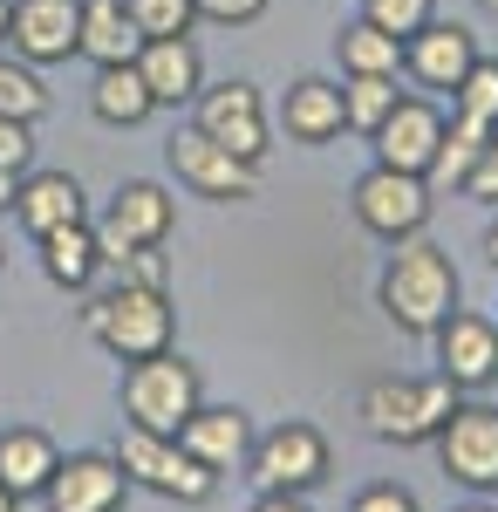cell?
<instances>
[{
	"label": "cell",
	"instance_id": "obj_1",
	"mask_svg": "<svg viewBox=\"0 0 498 512\" xmlns=\"http://www.w3.org/2000/svg\"><path fill=\"white\" fill-rule=\"evenodd\" d=\"M376 308H383L403 335H437V321L458 308V267L444 246L430 239H396V253L376 274Z\"/></svg>",
	"mask_w": 498,
	"mask_h": 512
},
{
	"label": "cell",
	"instance_id": "obj_2",
	"mask_svg": "<svg viewBox=\"0 0 498 512\" xmlns=\"http://www.w3.org/2000/svg\"><path fill=\"white\" fill-rule=\"evenodd\" d=\"M82 328H89L96 349H110L116 362H144V355L171 349L178 315H171V294H164V287L116 280V287H89V294H82Z\"/></svg>",
	"mask_w": 498,
	"mask_h": 512
},
{
	"label": "cell",
	"instance_id": "obj_3",
	"mask_svg": "<svg viewBox=\"0 0 498 512\" xmlns=\"http://www.w3.org/2000/svg\"><path fill=\"white\" fill-rule=\"evenodd\" d=\"M464 390L451 376H376L362 390V431L376 444H437Z\"/></svg>",
	"mask_w": 498,
	"mask_h": 512
},
{
	"label": "cell",
	"instance_id": "obj_4",
	"mask_svg": "<svg viewBox=\"0 0 498 512\" xmlns=\"http://www.w3.org/2000/svg\"><path fill=\"white\" fill-rule=\"evenodd\" d=\"M205 403V376L198 362H185L178 349L144 355L123 369V424L130 431H151V437H178V424Z\"/></svg>",
	"mask_w": 498,
	"mask_h": 512
},
{
	"label": "cell",
	"instance_id": "obj_5",
	"mask_svg": "<svg viewBox=\"0 0 498 512\" xmlns=\"http://www.w3.org/2000/svg\"><path fill=\"white\" fill-rule=\"evenodd\" d=\"M178 226V198L164 192L157 178H123L103 205V219H96V246H103V267H123L130 253H144V246H164Z\"/></svg>",
	"mask_w": 498,
	"mask_h": 512
},
{
	"label": "cell",
	"instance_id": "obj_6",
	"mask_svg": "<svg viewBox=\"0 0 498 512\" xmlns=\"http://www.w3.org/2000/svg\"><path fill=\"white\" fill-rule=\"evenodd\" d=\"M116 465L130 472V485H144V492L171 499V506H205L219 492V478L205 472L178 437H151V431H130V424L116 437Z\"/></svg>",
	"mask_w": 498,
	"mask_h": 512
},
{
	"label": "cell",
	"instance_id": "obj_7",
	"mask_svg": "<svg viewBox=\"0 0 498 512\" xmlns=\"http://www.w3.org/2000/svg\"><path fill=\"white\" fill-rule=\"evenodd\" d=\"M246 472L260 492H314V485H328L335 472V451H328V437L301 424V417H287V424H273L267 437H253V451H246Z\"/></svg>",
	"mask_w": 498,
	"mask_h": 512
},
{
	"label": "cell",
	"instance_id": "obj_8",
	"mask_svg": "<svg viewBox=\"0 0 498 512\" xmlns=\"http://www.w3.org/2000/svg\"><path fill=\"white\" fill-rule=\"evenodd\" d=\"M192 123L212 137V144H226L232 158L246 164H267L273 151V123H267V96L253 89V82H205L192 96Z\"/></svg>",
	"mask_w": 498,
	"mask_h": 512
},
{
	"label": "cell",
	"instance_id": "obj_9",
	"mask_svg": "<svg viewBox=\"0 0 498 512\" xmlns=\"http://www.w3.org/2000/svg\"><path fill=\"white\" fill-rule=\"evenodd\" d=\"M348 205H355V226L369 239H383V246L417 239L423 226H430V185L410 178V171H389V164H369V171L355 178Z\"/></svg>",
	"mask_w": 498,
	"mask_h": 512
},
{
	"label": "cell",
	"instance_id": "obj_10",
	"mask_svg": "<svg viewBox=\"0 0 498 512\" xmlns=\"http://www.w3.org/2000/svg\"><path fill=\"white\" fill-rule=\"evenodd\" d=\"M164 164L178 171V185L192 198H219V205H239V198L260 192V164L232 158L226 144H212L198 123H185L171 144H164Z\"/></svg>",
	"mask_w": 498,
	"mask_h": 512
},
{
	"label": "cell",
	"instance_id": "obj_11",
	"mask_svg": "<svg viewBox=\"0 0 498 512\" xmlns=\"http://www.w3.org/2000/svg\"><path fill=\"white\" fill-rule=\"evenodd\" d=\"M437 458L464 492H498V403H458L437 431Z\"/></svg>",
	"mask_w": 498,
	"mask_h": 512
},
{
	"label": "cell",
	"instance_id": "obj_12",
	"mask_svg": "<svg viewBox=\"0 0 498 512\" xmlns=\"http://www.w3.org/2000/svg\"><path fill=\"white\" fill-rule=\"evenodd\" d=\"M76 35H82V0H14V14H7V55H21L28 69L69 62Z\"/></svg>",
	"mask_w": 498,
	"mask_h": 512
},
{
	"label": "cell",
	"instance_id": "obj_13",
	"mask_svg": "<svg viewBox=\"0 0 498 512\" xmlns=\"http://www.w3.org/2000/svg\"><path fill=\"white\" fill-rule=\"evenodd\" d=\"M123 499H130V472L116 465V451L62 458L55 478H48V492H41L48 512H123Z\"/></svg>",
	"mask_w": 498,
	"mask_h": 512
},
{
	"label": "cell",
	"instance_id": "obj_14",
	"mask_svg": "<svg viewBox=\"0 0 498 512\" xmlns=\"http://www.w3.org/2000/svg\"><path fill=\"white\" fill-rule=\"evenodd\" d=\"M471 62H478V35L464 21H430V28H417L403 41V76L417 89H430V96H451L471 76Z\"/></svg>",
	"mask_w": 498,
	"mask_h": 512
},
{
	"label": "cell",
	"instance_id": "obj_15",
	"mask_svg": "<svg viewBox=\"0 0 498 512\" xmlns=\"http://www.w3.org/2000/svg\"><path fill=\"white\" fill-rule=\"evenodd\" d=\"M444 130H451V123H444V110H437L430 96H403L369 144H376V164L423 178V171H430V158H437V144H444Z\"/></svg>",
	"mask_w": 498,
	"mask_h": 512
},
{
	"label": "cell",
	"instance_id": "obj_16",
	"mask_svg": "<svg viewBox=\"0 0 498 512\" xmlns=\"http://www.w3.org/2000/svg\"><path fill=\"white\" fill-rule=\"evenodd\" d=\"M430 342H437V376H451L458 390H485V383H498V321L451 308V315L437 321Z\"/></svg>",
	"mask_w": 498,
	"mask_h": 512
},
{
	"label": "cell",
	"instance_id": "obj_17",
	"mask_svg": "<svg viewBox=\"0 0 498 512\" xmlns=\"http://www.w3.org/2000/svg\"><path fill=\"white\" fill-rule=\"evenodd\" d=\"M178 444H185L212 478H226V472H239L246 451H253V417H246L239 403H198L192 417L178 424Z\"/></svg>",
	"mask_w": 498,
	"mask_h": 512
},
{
	"label": "cell",
	"instance_id": "obj_18",
	"mask_svg": "<svg viewBox=\"0 0 498 512\" xmlns=\"http://www.w3.org/2000/svg\"><path fill=\"white\" fill-rule=\"evenodd\" d=\"M14 226L28 239L55 233V226H76V219H89V198H82L76 171H28L21 185H14Z\"/></svg>",
	"mask_w": 498,
	"mask_h": 512
},
{
	"label": "cell",
	"instance_id": "obj_19",
	"mask_svg": "<svg viewBox=\"0 0 498 512\" xmlns=\"http://www.w3.org/2000/svg\"><path fill=\"white\" fill-rule=\"evenodd\" d=\"M137 76H144L157 110H178V103H192L198 89H205V55H198L192 35L144 41V48H137Z\"/></svg>",
	"mask_w": 498,
	"mask_h": 512
},
{
	"label": "cell",
	"instance_id": "obj_20",
	"mask_svg": "<svg viewBox=\"0 0 498 512\" xmlns=\"http://www.w3.org/2000/svg\"><path fill=\"white\" fill-rule=\"evenodd\" d=\"M280 130H287L294 144H307V151L335 144V137H342V82H328V76L287 82V96H280Z\"/></svg>",
	"mask_w": 498,
	"mask_h": 512
},
{
	"label": "cell",
	"instance_id": "obj_21",
	"mask_svg": "<svg viewBox=\"0 0 498 512\" xmlns=\"http://www.w3.org/2000/svg\"><path fill=\"white\" fill-rule=\"evenodd\" d=\"M55 465H62V444L41 431V424H7L0 431V485L14 499H41Z\"/></svg>",
	"mask_w": 498,
	"mask_h": 512
},
{
	"label": "cell",
	"instance_id": "obj_22",
	"mask_svg": "<svg viewBox=\"0 0 498 512\" xmlns=\"http://www.w3.org/2000/svg\"><path fill=\"white\" fill-rule=\"evenodd\" d=\"M41 274L55 280L62 294H89L96 280H103V246H96V226L76 219V226H55V233H41Z\"/></svg>",
	"mask_w": 498,
	"mask_h": 512
},
{
	"label": "cell",
	"instance_id": "obj_23",
	"mask_svg": "<svg viewBox=\"0 0 498 512\" xmlns=\"http://www.w3.org/2000/svg\"><path fill=\"white\" fill-rule=\"evenodd\" d=\"M137 21H130V0H82V35H76V55L96 62V69H123L137 62Z\"/></svg>",
	"mask_w": 498,
	"mask_h": 512
},
{
	"label": "cell",
	"instance_id": "obj_24",
	"mask_svg": "<svg viewBox=\"0 0 498 512\" xmlns=\"http://www.w3.org/2000/svg\"><path fill=\"white\" fill-rule=\"evenodd\" d=\"M89 110H96V123H110V130H137V123L157 117L151 89H144V76H137V62L96 69V82H89Z\"/></svg>",
	"mask_w": 498,
	"mask_h": 512
},
{
	"label": "cell",
	"instance_id": "obj_25",
	"mask_svg": "<svg viewBox=\"0 0 498 512\" xmlns=\"http://www.w3.org/2000/svg\"><path fill=\"white\" fill-rule=\"evenodd\" d=\"M335 62L342 76H403V41L383 35L376 21H348L335 35Z\"/></svg>",
	"mask_w": 498,
	"mask_h": 512
},
{
	"label": "cell",
	"instance_id": "obj_26",
	"mask_svg": "<svg viewBox=\"0 0 498 512\" xmlns=\"http://www.w3.org/2000/svg\"><path fill=\"white\" fill-rule=\"evenodd\" d=\"M485 137H492V130H478V123L451 117L444 144H437V158H430V171H423V185H430V192H464V185H471V171H478Z\"/></svg>",
	"mask_w": 498,
	"mask_h": 512
},
{
	"label": "cell",
	"instance_id": "obj_27",
	"mask_svg": "<svg viewBox=\"0 0 498 512\" xmlns=\"http://www.w3.org/2000/svg\"><path fill=\"white\" fill-rule=\"evenodd\" d=\"M396 103H403L396 76H342V130H355V137H376Z\"/></svg>",
	"mask_w": 498,
	"mask_h": 512
},
{
	"label": "cell",
	"instance_id": "obj_28",
	"mask_svg": "<svg viewBox=\"0 0 498 512\" xmlns=\"http://www.w3.org/2000/svg\"><path fill=\"white\" fill-rule=\"evenodd\" d=\"M0 117H21V123L48 117V82L21 55H0Z\"/></svg>",
	"mask_w": 498,
	"mask_h": 512
},
{
	"label": "cell",
	"instance_id": "obj_29",
	"mask_svg": "<svg viewBox=\"0 0 498 512\" xmlns=\"http://www.w3.org/2000/svg\"><path fill=\"white\" fill-rule=\"evenodd\" d=\"M451 117L478 123V130H498V62H471V76L451 89Z\"/></svg>",
	"mask_w": 498,
	"mask_h": 512
},
{
	"label": "cell",
	"instance_id": "obj_30",
	"mask_svg": "<svg viewBox=\"0 0 498 512\" xmlns=\"http://www.w3.org/2000/svg\"><path fill=\"white\" fill-rule=\"evenodd\" d=\"M130 21H137L144 41H164V35H192L198 7L192 0H130Z\"/></svg>",
	"mask_w": 498,
	"mask_h": 512
},
{
	"label": "cell",
	"instance_id": "obj_31",
	"mask_svg": "<svg viewBox=\"0 0 498 512\" xmlns=\"http://www.w3.org/2000/svg\"><path fill=\"white\" fill-rule=\"evenodd\" d=\"M362 21H376L383 35L410 41L417 28H430V21H437V0H362Z\"/></svg>",
	"mask_w": 498,
	"mask_h": 512
},
{
	"label": "cell",
	"instance_id": "obj_32",
	"mask_svg": "<svg viewBox=\"0 0 498 512\" xmlns=\"http://www.w3.org/2000/svg\"><path fill=\"white\" fill-rule=\"evenodd\" d=\"M0 171H7V178H28V171H35V123L0 117Z\"/></svg>",
	"mask_w": 498,
	"mask_h": 512
},
{
	"label": "cell",
	"instance_id": "obj_33",
	"mask_svg": "<svg viewBox=\"0 0 498 512\" xmlns=\"http://www.w3.org/2000/svg\"><path fill=\"white\" fill-rule=\"evenodd\" d=\"M348 512H423L417 492L410 485H396V478H383V485H369V492H355V506Z\"/></svg>",
	"mask_w": 498,
	"mask_h": 512
},
{
	"label": "cell",
	"instance_id": "obj_34",
	"mask_svg": "<svg viewBox=\"0 0 498 512\" xmlns=\"http://www.w3.org/2000/svg\"><path fill=\"white\" fill-rule=\"evenodd\" d=\"M198 21H219V28H246V21H260L267 14V0H192Z\"/></svg>",
	"mask_w": 498,
	"mask_h": 512
},
{
	"label": "cell",
	"instance_id": "obj_35",
	"mask_svg": "<svg viewBox=\"0 0 498 512\" xmlns=\"http://www.w3.org/2000/svg\"><path fill=\"white\" fill-rule=\"evenodd\" d=\"M116 280H137V287H164V294H171V267H164V253H157V246L130 253V260L116 267Z\"/></svg>",
	"mask_w": 498,
	"mask_h": 512
},
{
	"label": "cell",
	"instance_id": "obj_36",
	"mask_svg": "<svg viewBox=\"0 0 498 512\" xmlns=\"http://www.w3.org/2000/svg\"><path fill=\"white\" fill-rule=\"evenodd\" d=\"M464 198H478V205H498V130L485 137V151H478V171H471Z\"/></svg>",
	"mask_w": 498,
	"mask_h": 512
},
{
	"label": "cell",
	"instance_id": "obj_37",
	"mask_svg": "<svg viewBox=\"0 0 498 512\" xmlns=\"http://www.w3.org/2000/svg\"><path fill=\"white\" fill-rule=\"evenodd\" d=\"M246 512H314V506H307L301 492H260V499H253Z\"/></svg>",
	"mask_w": 498,
	"mask_h": 512
},
{
	"label": "cell",
	"instance_id": "obj_38",
	"mask_svg": "<svg viewBox=\"0 0 498 512\" xmlns=\"http://www.w3.org/2000/svg\"><path fill=\"white\" fill-rule=\"evenodd\" d=\"M14 185H21V178H7V171H0V212L14 205Z\"/></svg>",
	"mask_w": 498,
	"mask_h": 512
},
{
	"label": "cell",
	"instance_id": "obj_39",
	"mask_svg": "<svg viewBox=\"0 0 498 512\" xmlns=\"http://www.w3.org/2000/svg\"><path fill=\"white\" fill-rule=\"evenodd\" d=\"M7 14H14V0H0V55H7Z\"/></svg>",
	"mask_w": 498,
	"mask_h": 512
},
{
	"label": "cell",
	"instance_id": "obj_40",
	"mask_svg": "<svg viewBox=\"0 0 498 512\" xmlns=\"http://www.w3.org/2000/svg\"><path fill=\"white\" fill-rule=\"evenodd\" d=\"M485 260L498 267V219H492V233H485Z\"/></svg>",
	"mask_w": 498,
	"mask_h": 512
},
{
	"label": "cell",
	"instance_id": "obj_41",
	"mask_svg": "<svg viewBox=\"0 0 498 512\" xmlns=\"http://www.w3.org/2000/svg\"><path fill=\"white\" fill-rule=\"evenodd\" d=\"M0 512H21V499H14V492H7V485H0Z\"/></svg>",
	"mask_w": 498,
	"mask_h": 512
},
{
	"label": "cell",
	"instance_id": "obj_42",
	"mask_svg": "<svg viewBox=\"0 0 498 512\" xmlns=\"http://www.w3.org/2000/svg\"><path fill=\"white\" fill-rule=\"evenodd\" d=\"M458 512H498V506H485V499H471V506H458Z\"/></svg>",
	"mask_w": 498,
	"mask_h": 512
},
{
	"label": "cell",
	"instance_id": "obj_43",
	"mask_svg": "<svg viewBox=\"0 0 498 512\" xmlns=\"http://www.w3.org/2000/svg\"><path fill=\"white\" fill-rule=\"evenodd\" d=\"M478 7H485V14H498V0H478Z\"/></svg>",
	"mask_w": 498,
	"mask_h": 512
}]
</instances>
